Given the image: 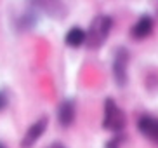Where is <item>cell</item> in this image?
Segmentation results:
<instances>
[{
	"mask_svg": "<svg viewBox=\"0 0 158 148\" xmlns=\"http://www.w3.org/2000/svg\"><path fill=\"white\" fill-rule=\"evenodd\" d=\"M111 26H113V21L110 16H106V14L94 16V19L90 21L89 30H87V42H85V46L89 49H94V51L99 49L108 40V35L111 32Z\"/></svg>",
	"mask_w": 158,
	"mask_h": 148,
	"instance_id": "1",
	"label": "cell"
},
{
	"mask_svg": "<svg viewBox=\"0 0 158 148\" xmlns=\"http://www.w3.org/2000/svg\"><path fill=\"white\" fill-rule=\"evenodd\" d=\"M127 125V115L113 98L108 96L104 99V115H102V129L113 134H122Z\"/></svg>",
	"mask_w": 158,
	"mask_h": 148,
	"instance_id": "2",
	"label": "cell"
},
{
	"mask_svg": "<svg viewBox=\"0 0 158 148\" xmlns=\"http://www.w3.org/2000/svg\"><path fill=\"white\" fill-rule=\"evenodd\" d=\"M129 61H130V52L125 47H116L113 52V63H111V72L113 79L118 87H125L129 82Z\"/></svg>",
	"mask_w": 158,
	"mask_h": 148,
	"instance_id": "3",
	"label": "cell"
},
{
	"mask_svg": "<svg viewBox=\"0 0 158 148\" xmlns=\"http://www.w3.org/2000/svg\"><path fill=\"white\" fill-rule=\"evenodd\" d=\"M47 125H49V117L47 115H42L40 119H37V120L28 127V131L24 133V136L21 138V148L35 146V143L42 138L44 133L47 131Z\"/></svg>",
	"mask_w": 158,
	"mask_h": 148,
	"instance_id": "4",
	"label": "cell"
},
{
	"mask_svg": "<svg viewBox=\"0 0 158 148\" xmlns=\"http://www.w3.org/2000/svg\"><path fill=\"white\" fill-rule=\"evenodd\" d=\"M153 28H155L153 18L149 14H143L135 21L134 26L130 28V38H134V40H144V38H148L153 33Z\"/></svg>",
	"mask_w": 158,
	"mask_h": 148,
	"instance_id": "5",
	"label": "cell"
},
{
	"mask_svg": "<svg viewBox=\"0 0 158 148\" xmlns=\"http://www.w3.org/2000/svg\"><path fill=\"white\" fill-rule=\"evenodd\" d=\"M75 117H77V105H75L73 99H63V101L57 105V122H59L61 127H70L75 122Z\"/></svg>",
	"mask_w": 158,
	"mask_h": 148,
	"instance_id": "6",
	"label": "cell"
},
{
	"mask_svg": "<svg viewBox=\"0 0 158 148\" xmlns=\"http://www.w3.org/2000/svg\"><path fill=\"white\" fill-rule=\"evenodd\" d=\"M137 129L146 139L158 145V119L149 117V115H143L137 120Z\"/></svg>",
	"mask_w": 158,
	"mask_h": 148,
	"instance_id": "7",
	"label": "cell"
},
{
	"mask_svg": "<svg viewBox=\"0 0 158 148\" xmlns=\"http://www.w3.org/2000/svg\"><path fill=\"white\" fill-rule=\"evenodd\" d=\"M85 42H87V32H85L84 28H80V26L70 28V30L66 32V35H64V44L68 47H73V49L84 46Z\"/></svg>",
	"mask_w": 158,
	"mask_h": 148,
	"instance_id": "8",
	"label": "cell"
},
{
	"mask_svg": "<svg viewBox=\"0 0 158 148\" xmlns=\"http://www.w3.org/2000/svg\"><path fill=\"white\" fill-rule=\"evenodd\" d=\"M122 138H123V134H115L104 143V148H122Z\"/></svg>",
	"mask_w": 158,
	"mask_h": 148,
	"instance_id": "9",
	"label": "cell"
},
{
	"mask_svg": "<svg viewBox=\"0 0 158 148\" xmlns=\"http://www.w3.org/2000/svg\"><path fill=\"white\" fill-rule=\"evenodd\" d=\"M7 107H9V96H7V93H5V91H2V89H0V111L5 110Z\"/></svg>",
	"mask_w": 158,
	"mask_h": 148,
	"instance_id": "10",
	"label": "cell"
},
{
	"mask_svg": "<svg viewBox=\"0 0 158 148\" xmlns=\"http://www.w3.org/2000/svg\"><path fill=\"white\" fill-rule=\"evenodd\" d=\"M0 148H4V145H2V143H0Z\"/></svg>",
	"mask_w": 158,
	"mask_h": 148,
	"instance_id": "11",
	"label": "cell"
}]
</instances>
